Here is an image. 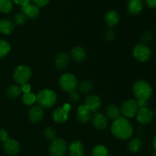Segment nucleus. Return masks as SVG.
Returning a JSON list of instances; mask_svg holds the SVG:
<instances>
[{
    "label": "nucleus",
    "mask_w": 156,
    "mask_h": 156,
    "mask_svg": "<svg viewBox=\"0 0 156 156\" xmlns=\"http://www.w3.org/2000/svg\"><path fill=\"white\" fill-rule=\"evenodd\" d=\"M26 21H27V18L22 12L16 14L14 17V23L17 25H23L25 24Z\"/></svg>",
    "instance_id": "72a5a7b5"
},
{
    "label": "nucleus",
    "mask_w": 156,
    "mask_h": 156,
    "mask_svg": "<svg viewBox=\"0 0 156 156\" xmlns=\"http://www.w3.org/2000/svg\"><path fill=\"white\" fill-rule=\"evenodd\" d=\"M22 101L27 106H31L36 102V95L34 93L29 92L23 94Z\"/></svg>",
    "instance_id": "c756f323"
},
{
    "label": "nucleus",
    "mask_w": 156,
    "mask_h": 156,
    "mask_svg": "<svg viewBox=\"0 0 156 156\" xmlns=\"http://www.w3.org/2000/svg\"><path fill=\"white\" fill-rule=\"evenodd\" d=\"M72 59L77 62H82L85 61L87 58V53L85 49L79 46L73 47L70 52Z\"/></svg>",
    "instance_id": "a211bd4d"
},
{
    "label": "nucleus",
    "mask_w": 156,
    "mask_h": 156,
    "mask_svg": "<svg viewBox=\"0 0 156 156\" xmlns=\"http://www.w3.org/2000/svg\"><path fill=\"white\" fill-rule=\"evenodd\" d=\"M21 11L25 15L27 19L30 20L36 19L40 15V12H40V8L35 5L34 3L33 4L29 3V4L26 5L21 6Z\"/></svg>",
    "instance_id": "ddd939ff"
},
{
    "label": "nucleus",
    "mask_w": 156,
    "mask_h": 156,
    "mask_svg": "<svg viewBox=\"0 0 156 156\" xmlns=\"http://www.w3.org/2000/svg\"><path fill=\"white\" fill-rule=\"evenodd\" d=\"M13 9V3L12 0H0V12L8 14L12 12Z\"/></svg>",
    "instance_id": "cd10ccee"
},
{
    "label": "nucleus",
    "mask_w": 156,
    "mask_h": 156,
    "mask_svg": "<svg viewBox=\"0 0 156 156\" xmlns=\"http://www.w3.org/2000/svg\"><path fill=\"white\" fill-rule=\"evenodd\" d=\"M146 5L151 9H156V0H145Z\"/></svg>",
    "instance_id": "ea45409f"
},
{
    "label": "nucleus",
    "mask_w": 156,
    "mask_h": 156,
    "mask_svg": "<svg viewBox=\"0 0 156 156\" xmlns=\"http://www.w3.org/2000/svg\"><path fill=\"white\" fill-rule=\"evenodd\" d=\"M59 84L63 91L69 93L76 90L78 87V80L74 75L71 73H64L59 78Z\"/></svg>",
    "instance_id": "39448f33"
},
{
    "label": "nucleus",
    "mask_w": 156,
    "mask_h": 156,
    "mask_svg": "<svg viewBox=\"0 0 156 156\" xmlns=\"http://www.w3.org/2000/svg\"><path fill=\"white\" fill-rule=\"evenodd\" d=\"M21 86L18 85H9V88L6 90V94L9 98L12 99V100H15V99L18 98L21 96Z\"/></svg>",
    "instance_id": "b1692460"
},
{
    "label": "nucleus",
    "mask_w": 156,
    "mask_h": 156,
    "mask_svg": "<svg viewBox=\"0 0 156 156\" xmlns=\"http://www.w3.org/2000/svg\"><path fill=\"white\" fill-rule=\"evenodd\" d=\"M34 2V4L35 5H37V7H44V6L47 5L49 2H50V0H32Z\"/></svg>",
    "instance_id": "e433bc0d"
},
{
    "label": "nucleus",
    "mask_w": 156,
    "mask_h": 156,
    "mask_svg": "<svg viewBox=\"0 0 156 156\" xmlns=\"http://www.w3.org/2000/svg\"><path fill=\"white\" fill-rule=\"evenodd\" d=\"M67 151V143L63 139L56 138L50 143L49 153L50 156H64Z\"/></svg>",
    "instance_id": "0eeeda50"
},
{
    "label": "nucleus",
    "mask_w": 156,
    "mask_h": 156,
    "mask_svg": "<svg viewBox=\"0 0 156 156\" xmlns=\"http://www.w3.org/2000/svg\"><path fill=\"white\" fill-rule=\"evenodd\" d=\"M108 150L105 146L98 145L94 147L91 152V156H108Z\"/></svg>",
    "instance_id": "c85d7f7f"
},
{
    "label": "nucleus",
    "mask_w": 156,
    "mask_h": 156,
    "mask_svg": "<svg viewBox=\"0 0 156 156\" xmlns=\"http://www.w3.org/2000/svg\"><path fill=\"white\" fill-rule=\"evenodd\" d=\"M52 117L56 123H63L68 120L69 112L66 111L62 107H61V108H58L53 111Z\"/></svg>",
    "instance_id": "412c9836"
},
{
    "label": "nucleus",
    "mask_w": 156,
    "mask_h": 156,
    "mask_svg": "<svg viewBox=\"0 0 156 156\" xmlns=\"http://www.w3.org/2000/svg\"><path fill=\"white\" fill-rule=\"evenodd\" d=\"M15 23L10 19L4 18L0 21V34L3 35H9L15 30Z\"/></svg>",
    "instance_id": "5701e85b"
},
{
    "label": "nucleus",
    "mask_w": 156,
    "mask_h": 156,
    "mask_svg": "<svg viewBox=\"0 0 156 156\" xmlns=\"http://www.w3.org/2000/svg\"><path fill=\"white\" fill-rule=\"evenodd\" d=\"M78 89L82 94H88L93 89V83L90 80L85 79L78 83Z\"/></svg>",
    "instance_id": "a878e982"
},
{
    "label": "nucleus",
    "mask_w": 156,
    "mask_h": 156,
    "mask_svg": "<svg viewBox=\"0 0 156 156\" xmlns=\"http://www.w3.org/2000/svg\"><path fill=\"white\" fill-rule=\"evenodd\" d=\"M3 150L9 155H15L20 152V144L17 140L14 139H9L3 143Z\"/></svg>",
    "instance_id": "f8f14e48"
},
{
    "label": "nucleus",
    "mask_w": 156,
    "mask_h": 156,
    "mask_svg": "<svg viewBox=\"0 0 156 156\" xmlns=\"http://www.w3.org/2000/svg\"><path fill=\"white\" fill-rule=\"evenodd\" d=\"M69 60V56L66 53H59L55 58V66L59 70L65 69L68 66Z\"/></svg>",
    "instance_id": "aec40b11"
},
{
    "label": "nucleus",
    "mask_w": 156,
    "mask_h": 156,
    "mask_svg": "<svg viewBox=\"0 0 156 156\" xmlns=\"http://www.w3.org/2000/svg\"><path fill=\"white\" fill-rule=\"evenodd\" d=\"M143 147V140L140 138H134L128 143V149L133 153H137L142 150Z\"/></svg>",
    "instance_id": "393cba45"
},
{
    "label": "nucleus",
    "mask_w": 156,
    "mask_h": 156,
    "mask_svg": "<svg viewBox=\"0 0 156 156\" xmlns=\"http://www.w3.org/2000/svg\"><path fill=\"white\" fill-rule=\"evenodd\" d=\"M136 117L139 123L142 124H148L151 123L153 119L152 111L148 108H140L136 114Z\"/></svg>",
    "instance_id": "9b49d317"
},
{
    "label": "nucleus",
    "mask_w": 156,
    "mask_h": 156,
    "mask_svg": "<svg viewBox=\"0 0 156 156\" xmlns=\"http://www.w3.org/2000/svg\"><path fill=\"white\" fill-rule=\"evenodd\" d=\"M143 0H129L126 5L128 13L130 15H137L143 10Z\"/></svg>",
    "instance_id": "dca6fc26"
},
{
    "label": "nucleus",
    "mask_w": 156,
    "mask_h": 156,
    "mask_svg": "<svg viewBox=\"0 0 156 156\" xmlns=\"http://www.w3.org/2000/svg\"><path fill=\"white\" fill-rule=\"evenodd\" d=\"M111 131L115 138L120 140H129L133 133L132 124L127 118L123 117H120L113 121Z\"/></svg>",
    "instance_id": "f257e3e1"
},
{
    "label": "nucleus",
    "mask_w": 156,
    "mask_h": 156,
    "mask_svg": "<svg viewBox=\"0 0 156 156\" xmlns=\"http://www.w3.org/2000/svg\"><path fill=\"white\" fill-rule=\"evenodd\" d=\"M152 37H153L152 32L150 31V30H146V31H145L144 33L141 35V37H140V41H141V43H140V44L146 45L148 43H149L152 41Z\"/></svg>",
    "instance_id": "473e14b6"
},
{
    "label": "nucleus",
    "mask_w": 156,
    "mask_h": 156,
    "mask_svg": "<svg viewBox=\"0 0 156 156\" xmlns=\"http://www.w3.org/2000/svg\"><path fill=\"white\" fill-rule=\"evenodd\" d=\"M28 117L32 123H39L44 117V111L39 105H34L28 111Z\"/></svg>",
    "instance_id": "2eb2a0df"
},
{
    "label": "nucleus",
    "mask_w": 156,
    "mask_h": 156,
    "mask_svg": "<svg viewBox=\"0 0 156 156\" xmlns=\"http://www.w3.org/2000/svg\"><path fill=\"white\" fill-rule=\"evenodd\" d=\"M91 111L85 105H80L76 111V118L81 123H87L91 119Z\"/></svg>",
    "instance_id": "4468645a"
},
{
    "label": "nucleus",
    "mask_w": 156,
    "mask_h": 156,
    "mask_svg": "<svg viewBox=\"0 0 156 156\" xmlns=\"http://www.w3.org/2000/svg\"><path fill=\"white\" fill-rule=\"evenodd\" d=\"M9 139V133H8L7 131L5 129L0 128V142L5 143Z\"/></svg>",
    "instance_id": "c9c22d12"
},
{
    "label": "nucleus",
    "mask_w": 156,
    "mask_h": 156,
    "mask_svg": "<svg viewBox=\"0 0 156 156\" xmlns=\"http://www.w3.org/2000/svg\"><path fill=\"white\" fill-rule=\"evenodd\" d=\"M152 146H153L154 149H155V151L156 152V135L153 138V140H152Z\"/></svg>",
    "instance_id": "79ce46f5"
},
{
    "label": "nucleus",
    "mask_w": 156,
    "mask_h": 156,
    "mask_svg": "<svg viewBox=\"0 0 156 156\" xmlns=\"http://www.w3.org/2000/svg\"><path fill=\"white\" fill-rule=\"evenodd\" d=\"M21 91H22L24 94H26V93L30 92V90H31V87L29 85L28 83L24 84V85H21Z\"/></svg>",
    "instance_id": "58836bf2"
},
{
    "label": "nucleus",
    "mask_w": 156,
    "mask_h": 156,
    "mask_svg": "<svg viewBox=\"0 0 156 156\" xmlns=\"http://www.w3.org/2000/svg\"><path fill=\"white\" fill-rule=\"evenodd\" d=\"M133 92L136 100L148 101L152 95V88L146 81L140 80L133 85Z\"/></svg>",
    "instance_id": "7ed1b4c3"
},
{
    "label": "nucleus",
    "mask_w": 156,
    "mask_h": 156,
    "mask_svg": "<svg viewBox=\"0 0 156 156\" xmlns=\"http://www.w3.org/2000/svg\"><path fill=\"white\" fill-rule=\"evenodd\" d=\"M85 147L79 140H75L69 146V153L70 156H83Z\"/></svg>",
    "instance_id": "6ab92c4d"
},
{
    "label": "nucleus",
    "mask_w": 156,
    "mask_h": 156,
    "mask_svg": "<svg viewBox=\"0 0 156 156\" xmlns=\"http://www.w3.org/2000/svg\"><path fill=\"white\" fill-rule=\"evenodd\" d=\"M120 114H121L120 108L117 105H114V104H110V105H108L106 107V109H105V116L108 117V119L115 120L120 117H121Z\"/></svg>",
    "instance_id": "4be33fe9"
},
{
    "label": "nucleus",
    "mask_w": 156,
    "mask_h": 156,
    "mask_svg": "<svg viewBox=\"0 0 156 156\" xmlns=\"http://www.w3.org/2000/svg\"><path fill=\"white\" fill-rule=\"evenodd\" d=\"M140 109L137 105L136 100L134 99H129L126 100L122 104L120 108V112L125 118H132L136 116L137 111Z\"/></svg>",
    "instance_id": "6e6552de"
},
{
    "label": "nucleus",
    "mask_w": 156,
    "mask_h": 156,
    "mask_svg": "<svg viewBox=\"0 0 156 156\" xmlns=\"http://www.w3.org/2000/svg\"><path fill=\"white\" fill-rule=\"evenodd\" d=\"M91 123L95 129L98 130H104L106 129L108 126V119L105 116L100 112L94 113L91 116Z\"/></svg>",
    "instance_id": "1a4fd4ad"
},
{
    "label": "nucleus",
    "mask_w": 156,
    "mask_h": 156,
    "mask_svg": "<svg viewBox=\"0 0 156 156\" xmlns=\"http://www.w3.org/2000/svg\"><path fill=\"white\" fill-rule=\"evenodd\" d=\"M57 101V95L54 91L49 88L43 89L36 95V102L37 105L43 108H52Z\"/></svg>",
    "instance_id": "f03ea898"
},
{
    "label": "nucleus",
    "mask_w": 156,
    "mask_h": 156,
    "mask_svg": "<svg viewBox=\"0 0 156 156\" xmlns=\"http://www.w3.org/2000/svg\"><path fill=\"white\" fill-rule=\"evenodd\" d=\"M32 76V70L28 66L20 65L15 69L12 74L14 81L18 85H24L28 82Z\"/></svg>",
    "instance_id": "20e7f679"
},
{
    "label": "nucleus",
    "mask_w": 156,
    "mask_h": 156,
    "mask_svg": "<svg viewBox=\"0 0 156 156\" xmlns=\"http://www.w3.org/2000/svg\"><path fill=\"white\" fill-rule=\"evenodd\" d=\"M155 35H156V34H155Z\"/></svg>",
    "instance_id": "c03bdc74"
},
{
    "label": "nucleus",
    "mask_w": 156,
    "mask_h": 156,
    "mask_svg": "<svg viewBox=\"0 0 156 156\" xmlns=\"http://www.w3.org/2000/svg\"><path fill=\"white\" fill-rule=\"evenodd\" d=\"M85 106L92 113H95L101 106V100L98 94H89L85 98Z\"/></svg>",
    "instance_id": "9d476101"
},
{
    "label": "nucleus",
    "mask_w": 156,
    "mask_h": 156,
    "mask_svg": "<svg viewBox=\"0 0 156 156\" xmlns=\"http://www.w3.org/2000/svg\"><path fill=\"white\" fill-rule=\"evenodd\" d=\"M11 45L7 41L0 39V59H3L9 54Z\"/></svg>",
    "instance_id": "bb28decb"
},
{
    "label": "nucleus",
    "mask_w": 156,
    "mask_h": 156,
    "mask_svg": "<svg viewBox=\"0 0 156 156\" xmlns=\"http://www.w3.org/2000/svg\"><path fill=\"white\" fill-rule=\"evenodd\" d=\"M152 114H153V117H155L156 118V108L154 110V111H152Z\"/></svg>",
    "instance_id": "37998d69"
},
{
    "label": "nucleus",
    "mask_w": 156,
    "mask_h": 156,
    "mask_svg": "<svg viewBox=\"0 0 156 156\" xmlns=\"http://www.w3.org/2000/svg\"><path fill=\"white\" fill-rule=\"evenodd\" d=\"M44 136L47 140L52 142L56 139V132L51 127H47L44 130Z\"/></svg>",
    "instance_id": "7c9ffc66"
},
{
    "label": "nucleus",
    "mask_w": 156,
    "mask_h": 156,
    "mask_svg": "<svg viewBox=\"0 0 156 156\" xmlns=\"http://www.w3.org/2000/svg\"><path fill=\"white\" fill-rule=\"evenodd\" d=\"M30 1H31V0H12V2H14L16 5H20L21 7V6L26 5L30 3Z\"/></svg>",
    "instance_id": "4c0bfd02"
},
{
    "label": "nucleus",
    "mask_w": 156,
    "mask_h": 156,
    "mask_svg": "<svg viewBox=\"0 0 156 156\" xmlns=\"http://www.w3.org/2000/svg\"><path fill=\"white\" fill-rule=\"evenodd\" d=\"M105 21L106 25L110 28L115 27L120 22V15L114 10L108 11L105 15Z\"/></svg>",
    "instance_id": "f3484780"
},
{
    "label": "nucleus",
    "mask_w": 156,
    "mask_h": 156,
    "mask_svg": "<svg viewBox=\"0 0 156 156\" xmlns=\"http://www.w3.org/2000/svg\"><path fill=\"white\" fill-rule=\"evenodd\" d=\"M62 108H63L66 111L69 112V111L71 110V105H70V104H68V103L64 104V105H62Z\"/></svg>",
    "instance_id": "a19ab883"
},
{
    "label": "nucleus",
    "mask_w": 156,
    "mask_h": 156,
    "mask_svg": "<svg viewBox=\"0 0 156 156\" xmlns=\"http://www.w3.org/2000/svg\"><path fill=\"white\" fill-rule=\"evenodd\" d=\"M133 56L136 60L140 62H146L150 59L152 56V50L147 45L137 44L133 50Z\"/></svg>",
    "instance_id": "423d86ee"
},
{
    "label": "nucleus",
    "mask_w": 156,
    "mask_h": 156,
    "mask_svg": "<svg viewBox=\"0 0 156 156\" xmlns=\"http://www.w3.org/2000/svg\"><path fill=\"white\" fill-rule=\"evenodd\" d=\"M105 38L108 41H113L116 38V32L112 28H109L105 34Z\"/></svg>",
    "instance_id": "f704fd0d"
},
{
    "label": "nucleus",
    "mask_w": 156,
    "mask_h": 156,
    "mask_svg": "<svg viewBox=\"0 0 156 156\" xmlns=\"http://www.w3.org/2000/svg\"><path fill=\"white\" fill-rule=\"evenodd\" d=\"M69 101L70 102V105H76L80 101V94L76 90L71 91L69 93Z\"/></svg>",
    "instance_id": "2f4dec72"
}]
</instances>
